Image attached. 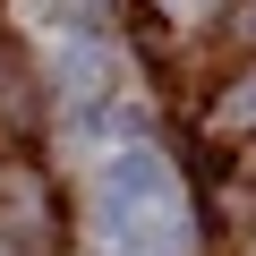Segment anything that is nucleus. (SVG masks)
Returning a JSON list of instances; mask_svg holds the SVG:
<instances>
[{"instance_id": "3", "label": "nucleus", "mask_w": 256, "mask_h": 256, "mask_svg": "<svg viewBox=\"0 0 256 256\" xmlns=\"http://www.w3.org/2000/svg\"><path fill=\"white\" fill-rule=\"evenodd\" d=\"M222 120H230V128H256V86H239V94L222 102Z\"/></svg>"}, {"instance_id": "2", "label": "nucleus", "mask_w": 256, "mask_h": 256, "mask_svg": "<svg viewBox=\"0 0 256 256\" xmlns=\"http://www.w3.org/2000/svg\"><path fill=\"white\" fill-rule=\"evenodd\" d=\"M52 77H60L68 94H86V86H102V77H111V52H102L94 34H68V43H60V60H52Z\"/></svg>"}, {"instance_id": "1", "label": "nucleus", "mask_w": 256, "mask_h": 256, "mask_svg": "<svg viewBox=\"0 0 256 256\" xmlns=\"http://www.w3.org/2000/svg\"><path fill=\"white\" fill-rule=\"evenodd\" d=\"M162 214H180V180H171V162L154 146H128V154H111L94 171V222H102V239L137 230V222H162Z\"/></svg>"}]
</instances>
